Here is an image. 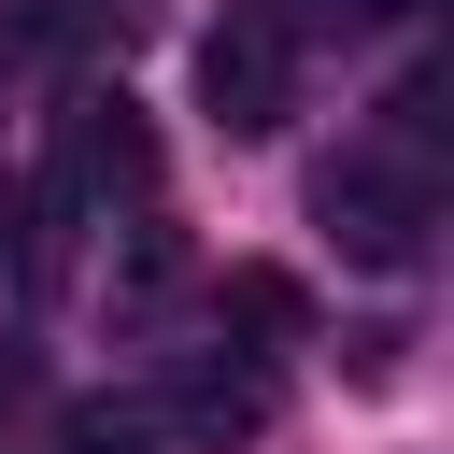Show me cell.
<instances>
[{
  "instance_id": "5b68a950",
  "label": "cell",
  "mask_w": 454,
  "mask_h": 454,
  "mask_svg": "<svg viewBox=\"0 0 454 454\" xmlns=\"http://www.w3.org/2000/svg\"><path fill=\"white\" fill-rule=\"evenodd\" d=\"M227 312H241L255 340H298V326H312V298H298L284 270H227Z\"/></svg>"
},
{
  "instance_id": "6da1fadb",
  "label": "cell",
  "mask_w": 454,
  "mask_h": 454,
  "mask_svg": "<svg viewBox=\"0 0 454 454\" xmlns=\"http://www.w3.org/2000/svg\"><path fill=\"white\" fill-rule=\"evenodd\" d=\"M199 99H213L227 142H270V128L298 114V28H284L270 0H227V14L199 28Z\"/></svg>"
},
{
  "instance_id": "277c9868",
  "label": "cell",
  "mask_w": 454,
  "mask_h": 454,
  "mask_svg": "<svg viewBox=\"0 0 454 454\" xmlns=\"http://www.w3.org/2000/svg\"><path fill=\"white\" fill-rule=\"evenodd\" d=\"M170 426H184V440H255V426H270V383H255V369H184V383H170Z\"/></svg>"
},
{
  "instance_id": "8992f818",
  "label": "cell",
  "mask_w": 454,
  "mask_h": 454,
  "mask_svg": "<svg viewBox=\"0 0 454 454\" xmlns=\"http://www.w3.org/2000/svg\"><path fill=\"white\" fill-rule=\"evenodd\" d=\"M57 440H71V454H156V426H142V411H114V397H85Z\"/></svg>"
},
{
  "instance_id": "3957f363",
  "label": "cell",
  "mask_w": 454,
  "mask_h": 454,
  "mask_svg": "<svg viewBox=\"0 0 454 454\" xmlns=\"http://www.w3.org/2000/svg\"><path fill=\"white\" fill-rule=\"evenodd\" d=\"M156 184V142L128 99H71V142H57V199H142Z\"/></svg>"
},
{
  "instance_id": "7a4b0ae2",
  "label": "cell",
  "mask_w": 454,
  "mask_h": 454,
  "mask_svg": "<svg viewBox=\"0 0 454 454\" xmlns=\"http://www.w3.org/2000/svg\"><path fill=\"white\" fill-rule=\"evenodd\" d=\"M312 213L340 227V255H369V270H411V255H426V213H440V184H426L411 156H340V170L312 184Z\"/></svg>"
},
{
  "instance_id": "52a82bcc",
  "label": "cell",
  "mask_w": 454,
  "mask_h": 454,
  "mask_svg": "<svg viewBox=\"0 0 454 454\" xmlns=\"http://www.w3.org/2000/svg\"><path fill=\"white\" fill-rule=\"evenodd\" d=\"M284 28H369V14H397V0H270Z\"/></svg>"
}]
</instances>
